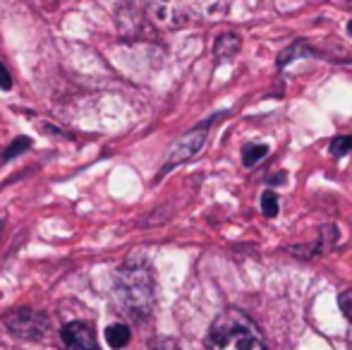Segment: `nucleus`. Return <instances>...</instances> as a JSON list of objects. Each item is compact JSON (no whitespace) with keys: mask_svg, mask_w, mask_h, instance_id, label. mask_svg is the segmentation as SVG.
I'll use <instances>...</instances> for the list:
<instances>
[{"mask_svg":"<svg viewBox=\"0 0 352 350\" xmlns=\"http://www.w3.org/2000/svg\"><path fill=\"white\" fill-rule=\"evenodd\" d=\"M209 350H266L256 324L240 309L218 314L209 333Z\"/></svg>","mask_w":352,"mask_h":350,"instance_id":"nucleus-1","label":"nucleus"},{"mask_svg":"<svg viewBox=\"0 0 352 350\" xmlns=\"http://www.w3.org/2000/svg\"><path fill=\"white\" fill-rule=\"evenodd\" d=\"M60 338L67 350H98L94 329L87 322H72L65 324L60 331Z\"/></svg>","mask_w":352,"mask_h":350,"instance_id":"nucleus-5","label":"nucleus"},{"mask_svg":"<svg viewBox=\"0 0 352 350\" xmlns=\"http://www.w3.org/2000/svg\"><path fill=\"white\" fill-rule=\"evenodd\" d=\"M0 89L3 91H10L12 89V77H10V72H8V67L0 63Z\"/></svg>","mask_w":352,"mask_h":350,"instance_id":"nucleus-13","label":"nucleus"},{"mask_svg":"<svg viewBox=\"0 0 352 350\" xmlns=\"http://www.w3.org/2000/svg\"><path fill=\"white\" fill-rule=\"evenodd\" d=\"M204 140H206V125L195 127V130H190L185 137H180V140H177V144L170 149V156H168L166 166H163V173H168V171L175 168V166L185 164V161H190L192 156H195L197 151L201 149Z\"/></svg>","mask_w":352,"mask_h":350,"instance_id":"nucleus-3","label":"nucleus"},{"mask_svg":"<svg viewBox=\"0 0 352 350\" xmlns=\"http://www.w3.org/2000/svg\"><path fill=\"white\" fill-rule=\"evenodd\" d=\"M331 154L336 156V159H340V156L350 154L352 151V135H343V137H336L333 142H331Z\"/></svg>","mask_w":352,"mask_h":350,"instance_id":"nucleus-10","label":"nucleus"},{"mask_svg":"<svg viewBox=\"0 0 352 350\" xmlns=\"http://www.w3.org/2000/svg\"><path fill=\"white\" fill-rule=\"evenodd\" d=\"M266 154H269V146L266 144H250V146H245V151H242V164H245L247 168H252V166L259 164Z\"/></svg>","mask_w":352,"mask_h":350,"instance_id":"nucleus-8","label":"nucleus"},{"mask_svg":"<svg viewBox=\"0 0 352 350\" xmlns=\"http://www.w3.org/2000/svg\"><path fill=\"white\" fill-rule=\"evenodd\" d=\"M8 329L22 338H38L46 331V319L43 314L32 312V309H19L8 317Z\"/></svg>","mask_w":352,"mask_h":350,"instance_id":"nucleus-4","label":"nucleus"},{"mask_svg":"<svg viewBox=\"0 0 352 350\" xmlns=\"http://www.w3.org/2000/svg\"><path fill=\"white\" fill-rule=\"evenodd\" d=\"M338 305H340V312L345 314V319H348V322L352 324V290H345V293H340Z\"/></svg>","mask_w":352,"mask_h":350,"instance_id":"nucleus-12","label":"nucleus"},{"mask_svg":"<svg viewBox=\"0 0 352 350\" xmlns=\"http://www.w3.org/2000/svg\"><path fill=\"white\" fill-rule=\"evenodd\" d=\"M29 144H32V142H29L27 137H17V142H14V144H10L8 151L3 154V161L12 159V156H19V154H22V149H29Z\"/></svg>","mask_w":352,"mask_h":350,"instance_id":"nucleus-11","label":"nucleus"},{"mask_svg":"<svg viewBox=\"0 0 352 350\" xmlns=\"http://www.w3.org/2000/svg\"><path fill=\"white\" fill-rule=\"evenodd\" d=\"M106 338H108V343H111V348L120 350L130 343V329H127L125 324H113V327H108Z\"/></svg>","mask_w":352,"mask_h":350,"instance_id":"nucleus-7","label":"nucleus"},{"mask_svg":"<svg viewBox=\"0 0 352 350\" xmlns=\"http://www.w3.org/2000/svg\"><path fill=\"white\" fill-rule=\"evenodd\" d=\"M261 211H264L266 219L278 216V197H276V192L266 190L264 195H261Z\"/></svg>","mask_w":352,"mask_h":350,"instance_id":"nucleus-9","label":"nucleus"},{"mask_svg":"<svg viewBox=\"0 0 352 350\" xmlns=\"http://www.w3.org/2000/svg\"><path fill=\"white\" fill-rule=\"evenodd\" d=\"M118 295L127 312L135 317H146L153 307V278L144 264H127L118 274Z\"/></svg>","mask_w":352,"mask_h":350,"instance_id":"nucleus-2","label":"nucleus"},{"mask_svg":"<svg viewBox=\"0 0 352 350\" xmlns=\"http://www.w3.org/2000/svg\"><path fill=\"white\" fill-rule=\"evenodd\" d=\"M348 32H350V36H352V19H350V24H348Z\"/></svg>","mask_w":352,"mask_h":350,"instance_id":"nucleus-14","label":"nucleus"},{"mask_svg":"<svg viewBox=\"0 0 352 350\" xmlns=\"http://www.w3.org/2000/svg\"><path fill=\"white\" fill-rule=\"evenodd\" d=\"M240 51V36L237 34H221L213 43V56L218 61H232Z\"/></svg>","mask_w":352,"mask_h":350,"instance_id":"nucleus-6","label":"nucleus"}]
</instances>
